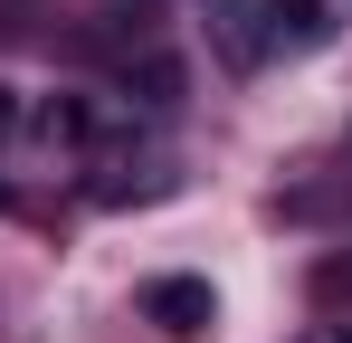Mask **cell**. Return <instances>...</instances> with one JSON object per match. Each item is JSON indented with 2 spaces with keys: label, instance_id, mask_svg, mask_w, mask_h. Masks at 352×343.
Listing matches in <instances>:
<instances>
[{
  "label": "cell",
  "instance_id": "1",
  "mask_svg": "<svg viewBox=\"0 0 352 343\" xmlns=\"http://www.w3.org/2000/svg\"><path fill=\"white\" fill-rule=\"evenodd\" d=\"M143 315H153L172 343H200L219 324V295H210V277H153L143 286Z\"/></svg>",
  "mask_w": 352,
  "mask_h": 343
},
{
  "label": "cell",
  "instance_id": "2",
  "mask_svg": "<svg viewBox=\"0 0 352 343\" xmlns=\"http://www.w3.org/2000/svg\"><path fill=\"white\" fill-rule=\"evenodd\" d=\"M267 19H276V48H314L333 19H324V0H267Z\"/></svg>",
  "mask_w": 352,
  "mask_h": 343
},
{
  "label": "cell",
  "instance_id": "3",
  "mask_svg": "<svg viewBox=\"0 0 352 343\" xmlns=\"http://www.w3.org/2000/svg\"><path fill=\"white\" fill-rule=\"evenodd\" d=\"M124 86H143V105H172V96H181V57H143Z\"/></svg>",
  "mask_w": 352,
  "mask_h": 343
},
{
  "label": "cell",
  "instance_id": "4",
  "mask_svg": "<svg viewBox=\"0 0 352 343\" xmlns=\"http://www.w3.org/2000/svg\"><path fill=\"white\" fill-rule=\"evenodd\" d=\"M10 114H19V105H10V86H0V134H10Z\"/></svg>",
  "mask_w": 352,
  "mask_h": 343
},
{
  "label": "cell",
  "instance_id": "5",
  "mask_svg": "<svg viewBox=\"0 0 352 343\" xmlns=\"http://www.w3.org/2000/svg\"><path fill=\"white\" fill-rule=\"evenodd\" d=\"M324 343H352V324H333V334H324Z\"/></svg>",
  "mask_w": 352,
  "mask_h": 343
}]
</instances>
